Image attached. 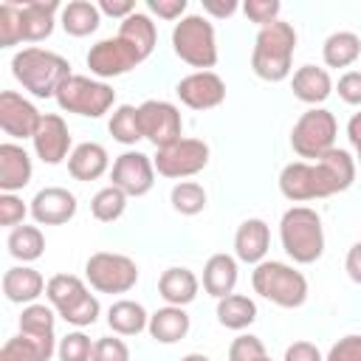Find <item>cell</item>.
<instances>
[{
	"label": "cell",
	"mask_w": 361,
	"mask_h": 361,
	"mask_svg": "<svg viewBox=\"0 0 361 361\" xmlns=\"http://www.w3.org/2000/svg\"><path fill=\"white\" fill-rule=\"evenodd\" d=\"M107 324H110V330L118 333V336H138L141 330H147L149 313L144 310L141 302L118 299V302H113L110 310H107Z\"/></svg>",
	"instance_id": "29"
},
{
	"label": "cell",
	"mask_w": 361,
	"mask_h": 361,
	"mask_svg": "<svg viewBox=\"0 0 361 361\" xmlns=\"http://www.w3.org/2000/svg\"><path fill=\"white\" fill-rule=\"evenodd\" d=\"M59 23H62L65 34H71V37H87V34H93L99 28L102 11L90 0H73V3H68L62 8V20Z\"/></svg>",
	"instance_id": "33"
},
{
	"label": "cell",
	"mask_w": 361,
	"mask_h": 361,
	"mask_svg": "<svg viewBox=\"0 0 361 361\" xmlns=\"http://www.w3.org/2000/svg\"><path fill=\"white\" fill-rule=\"evenodd\" d=\"M251 285L254 290L274 302L276 307H299L307 299V279L302 271H296L288 262H276V259H262L259 265H254L251 274Z\"/></svg>",
	"instance_id": "5"
},
{
	"label": "cell",
	"mask_w": 361,
	"mask_h": 361,
	"mask_svg": "<svg viewBox=\"0 0 361 361\" xmlns=\"http://www.w3.org/2000/svg\"><path fill=\"white\" fill-rule=\"evenodd\" d=\"M322 56L327 68H350L361 56V37L353 31H336L324 39Z\"/></svg>",
	"instance_id": "31"
},
{
	"label": "cell",
	"mask_w": 361,
	"mask_h": 361,
	"mask_svg": "<svg viewBox=\"0 0 361 361\" xmlns=\"http://www.w3.org/2000/svg\"><path fill=\"white\" fill-rule=\"evenodd\" d=\"M353 183H355V158L341 147H333L319 161H290L279 172V192L293 203L330 197L347 192Z\"/></svg>",
	"instance_id": "1"
},
{
	"label": "cell",
	"mask_w": 361,
	"mask_h": 361,
	"mask_svg": "<svg viewBox=\"0 0 361 361\" xmlns=\"http://www.w3.org/2000/svg\"><path fill=\"white\" fill-rule=\"evenodd\" d=\"M290 90L299 102L305 104H322L330 93H333V79L324 68H316V65H302L296 68L293 79H290Z\"/></svg>",
	"instance_id": "23"
},
{
	"label": "cell",
	"mask_w": 361,
	"mask_h": 361,
	"mask_svg": "<svg viewBox=\"0 0 361 361\" xmlns=\"http://www.w3.org/2000/svg\"><path fill=\"white\" fill-rule=\"evenodd\" d=\"M54 99L65 113H76V116H85V118H99L116 104V90L102 79L71 73L59 85Z\"/></svg>",
	"instance_id": "8"
},
{
	"label": "cell",
	"mask_w": 361,
	"mask_h": 361,
	"mask_svg": "<svg viewBox=\"0 0 361 361\" xmlns=\"http://www.w3.org/2000/svg\"><path fill=\"white\" fill-rule=\"evenodd\" d=\"M54 322H56L54 307L34 302V305H25L23 313H20V333L56 350V344H54Z\"/></svg>",
	"instance_id": "30"
},
{
	"label": "cell",
	"mask_w": 361,
	"mask_h": 361,
	"mask_svg": "<svg viewBox=\"0 0 361 361\" xmlns=\"http://www.w3.org/2000/svg\"><path fill=\"white\" fill-rule=\"evenodd\" d=\"M23 42V28H20V3H0V48H11Z\"/></svg>",
	"instance_id": "40"
},
{
	"label": "cell",
	"mask_w": 361,
	"mask_h": 361,
	"mask_svg": "<svg viewBox=\"0 0 361 361\" xmlns=\"http://www.w3.org/2000/svg\"><path fill=\"white\" fill-rule=\"evenodd\" d=\"M76 195L65 186H45L31 200V217L39 226H62L76 214Z\"/></svg>",
	"instance_id": "18"
},
{
	"label": "cell",
	"mask_w": 361,
	"mask_h": 361,
	"mask_svg": "<svg viewBox=\"0 0 361 361\" xmlns=\"http://www.w3.org/2000/svg\"><path fill=\"white\" fill-rule=\"evenodd\" d=\"M243 11L251 23H257L259 28L271 25L279 20V11H282V3L279 0H245L243 3Z\"/></svg>",
	"instance_id": "42"
},
{
	"label": "cell",
	"mask_w": 361,
	"mask_h": 361,
	"mask_svg": "<svg viewBox=\"0 0 361 361\" xmlns=\"http://www.w3.org/2000/svg\"><path fill=\"white\" fill-rule=\"evenodd\" d=\"M110 180L127 197H144L155 183V164L149 155H144L138 149H127L116 158V164L110 169Z\"/></svg>",
	"instance_id": "14"
},
{
	"label": "cell",
	"mask_w": 361,
	"mask_h": 361,
	"mask_svg": "<svg viewBox=\"0 0 361 361\" xmlns=\"http://www.w3.org/2000/svg\"><path fill=\"white\" fill-rule=\"evenodd\" d=\"M138 116H141V133L149 144H155V149H164V147L180 141L183 118H180V110L172 102L147 99L138 107Z\"/></svg>",
	"instance_id": "12"
},
{
	"label": "cell",
	"mask_w": 361,
	"mask_h": 361,
	"mask_svg": "<svg viewBox=\"0 0 361 361\" xmlns=\"http://www.w3.org/2000/svg\"><path fill=\"white\" fill-rule=\"evenodd\" d=\"M341 102L347 104H361V71H347L338 76V85H336Z\"/></svg>",
	"instance_id": "46"
},
{
	"label": "cell",
	"mask_w": 361,
	"mask_h": 361,
	"mask_svg": "<svg viewBox=\"0 0 361 361\" xmlns=\"http://www.w3.org/2000/svg\"><path fill=\"white\" fill-rule=\"evenodd\" d=\"M118 37L135 48V54L141 59H147L155 48V39H158V31H155V23L149 20V14L144 11H133L127 20H121L118 25Z\"/></svg>",
	"instance_id": "28"
},
{
	"label": "cell",
	"mask_w": 361,
	"mask_h": 361,
	"mask_svg": "<svg viewBox=\"0 0 361 361\" xmlns=\"http://www.w3.org/2000/svg\"><path fill=\"white\" fill-rule=\"evenodd\" d=\"M228 361H268V353H265V344L245 333V336H237L228 347Z\"/></svg>",
	"instance_id": "41"
},
{
	"label": "cell",
	"mask_w": 361,
	"mask_h": 361,
	"mask_svg": "<svg viewBox=\"0 0 361 361\" xmlns=\"http://www.w3.org/2000/svg\"><path fill=\"white\" fill-rule=\"evenodd\" d=\"M144 59L135 54L133 45H127L118 34L116 37H107V39H99L96 45H90L87 51V68L93 76L99 79H113V76H121L127 71H133L135 65H141Z\"/></svg>",
	"instance_id": "13"
},
{
	"label": "cell",
	"mask_w": 361,
	"mask_h": 361,
	"mask_svg": "<svg viewBox=\"0 0 361 361\" xmlns=\"http://www.w3.org/2000/svg\"><path fill=\"white\" fill-rule=\"evenodd\" d=\"M99 11L107 14V17H121V20H127V17L135 11V3H133V0H99Z\"/></svg>",
	"instance_id": "49"
},
{
	"label": "cell",
	"mask_w": 361,
	"mask_h": 361,
	"mask_svg": "<svg viewBox=\"0 0 361 361\" xmlns=\"http://www.w3.org/2000/svg\"><path fill=\"white\" fill-rule=\"evenodd\" d=\"M59 11L56 0H28L20 3V28L23 42H39L48 39L54 31V14Z\"/></svg>",
	"instance_id": "21"
},
{
	"label": "cell",
	"mask_w": 361,
	"mask_h": 361,
	"mask_svg": "<svg viewBox=\"0 0 361 361\" xmlns=\"http://www.w3.org/2000/svg\"><path fill=\"white\" fill-rule=\"evenodd\" d=\"M268 361H271V358H268Z\"/></svg>",
	"instance_id": "55"
},
{
	"label": "cell",
	"mask_w": 361,
	"mask_h": 361,
	"mask_svg": "<svg viewBox=\"0 0 361 361\" xmlns=\"http://www.w3.org/2000/svg\"><path fill=\"white\" fill-rule=\"evenodd\" d=\"M324 361H361V336L353 333V336L338 338L330 347V353H327Z\"/></svg>",
	"instance_id": "45"
},
{
	"label": "cell",
	"mask_w": 361,
	"mask_h": 361,
	"mask_svg": "<svg viewBox=\"0 0 361 361\" xmlns=\"http://www.w3.org/2000/svg\"><path fill=\"white\" fill-rule=\"evenodd\" d=\"M237 8H240L237 0H203V11L212 14V17H220V20L231 17Z\"/></svg>",
	"instance_id": "51"
},
{
	"label": "cell",
	"mask_w": 361,
	"mask_h": 361,
	"mask_svg": "<svg viewBox=\"0 0 361 361\" xmlns=\"http://www.w3.org/2000/svg\"><path fill=\"white\" fill-rule=\"evenodd\" d=\"M90 361H130V347L116 336H102L93 344V358Z\"/></svg>",
	"instance_id": "44"
},
{
	"label": "cell",
	"mask_w": 361,
	"mask_h": 361,
	"mask_svg": "<svg viewBox=\"0 0 361 361\" xmlns=\"http://www.w3.org/2000/svg\"><path fill=\"white\" fill-rule=\"evenodd\" d=\"M237 285V257L231 254H212L203 265V288L209 296L223 299L234 293Z\"/></svg>",
	"instance_id": "26"
},
{
	"label": "cell",
	"mask_w": 361,
	"mask_h": 361,
	"mask_svg": "<svg viewBox=\"0 0 361 361\" xmlns=\"http://www.w3.org/2000/svg\"><path fill=\"white\" fill-rule=\"evenodd\" d=\"M172 51L180 62L209 71L217 65V39L214 25L203 14H186L172 28Z\"/></svg>",
	"instance_id": "7"
},
{
	"label": "cell",
	"mask_w": 361,
	"mask_h": 361,
	"mask_svg": "<svg viewBox=\"0 0 361 361\" xmlns=\"http://www.w3.org/2000/svg\"><path fill=\"white\" fill-rule=\"evenodd\" d=\"M85 276L99 293H127L138 282V265L124 254L96 251L85 262Z\"/></svg>",
	"instance_id": "10"
},
{
	"label": "cell",
	"mask_w": 361,
	"mask_h": 361,
	"mask_svg": "<svg viewBox=\"0 0 361 361\" xmlns=\"http://www.w3.org/2000/svg\"><path fill=\"white\" fill-rule=\"evenodd\" d=\"M93 344L96 341H90V336H85L82 330H73V333L59 338L56 355H59V361H90L93 358Z\"/></svg>",
	"instance_id": "39"
},
{
	"label": "cell",
	"mask_w": 361,
	"mask_h": 361,
	"mask_svg": "<svg viewBox=\"0 0 361 361\" xmlns=\"http://www.w3.org/2000/svg\"><path fill=\"white\" fill-rule=\"evenodd\" d=\"M293 51H296L293 25L285 20H276L271 25L259 28V34L254 39V51H251V68L265 82H282L290 76Z\"/></svg>",
	"instance_id": "3"
},
{
	"label": "cell",
	"mask_w": 361,
	"mask_h": 361,
	"mask_svg": "<svg viewBox=\"0 0 361 361\" xmlns=\"http://www.w3.org/2000/svg\"><path fill=\"white\" fill-rule=\"evenodd\" d=\"M344 268H347V276H350L355 285H361V240L350 245L347 259H344Z\"/></svg>",
	"instance_id": "50"
},
{
	"label": "cell",
	"mask_w": 361,
	"mask_h": 361,
	"mask_svg": "<svg viewBox=\"0 0 361 361\" xmlns=\"http://www.w3.org/2000/svg\"><path fill=\"white\" fill-rule=\"evenodd\" d=\"M358 164H361V149H358Z\"/></svg>",
	"instance_id": "54"
},
{
	"label": "cell",
	"mask_w": 361,
	"mask_h": 361,
	"mask_svg": "<svg viewBox=\"0 0 361 361\" xmlns=\"http://www.w3.org/2000/svg\"><path fill=\"white\" fill-rule=\"evenodd\" d=\"M124 209H127V195L118 189V186H104V189H99L96 195H93V200H90V212H93V217L99 220V223H113V220H118L121 214H124Z\"/></svg>",
	"instance_id": "38"
},
{
	"label": "cell",
	"mask_w": 361,
	"mask_h": 361,
	"mask_svg": "<svg viewBox=\"0 0 361 361\" xmlns=\"http://www.w3.org/2000/svg\"><path fill=\"white\" fill-rule=\"evenodd\" d=\"M186 6H189L186 0H147V8L161 20H183Z\"/></svg>",
	"instance_id": "47"
},
{
	"label": "cell",
	"mask_w": 361,
	"mask_h": 361,
	"mask_svg": "<svg viewBox=\"0 0 361 361\" xmlns=\"http://www.w3.org/2000/svg\"><path fill=\"white\" fill-rule=\"evenodd\" d=\"M197 276L189 271V268H180V265H172L161 274L158 279V293L166 305H175V307H186L189 302H195L197 296Z\"/></svg>",
	"instance_id": "25"
},
{
	"label": "cell",
	"mask_w": 361,
	"mask_h": 361,
	"mask_svg": "<svg viewBox=\"0 0 361 361\" xmlns=\"http://www.w3.org/2000/svg\"><path fill=\"white\" fill-rule=\"evenodd\" d=\"M28 212L31 209H25L23 197H17L14 192H0V226L17 228V226H23Z\"/></svg>",
	"instance_id": "43"
},
{
	"label": "cell",
	"mask_w": 361,
	"mask_h": 361,
	"mask_svg": "<svg viewBox=\"0 0 361 361\" xmlns=\"http://www.w3.org/2000/svg\"><path fill=\"white\" fill-rule=\"evenodd\" d=\"M34 152L42 164H62L65 158H71V130L65 124L62 116L56 113H42V121L34 133Z\"/></svg>",
	"instance_id": "17"
},
{
	"label": "cell",
	"mask_w": 361,
	"mask_h": 361,
	"mask_svg": "<svg viewBox=\"0 0 361 361\" xmlns=\"http://www.w3.org/2000/svg\"><path fill=\"white\" fill-rule=\"evenodd\" d=\"M11 73L37 99H51L56 96L59 85L71 76V65L65 56L31 45L11 56Z\"/></svg>",
	"instance_id": "2"
},
{
	"label": "cell",
	"mask_w": 361,
	"mask_h": 361,
	"mask_svg": "<svg viewBox=\"0 0 361 361\" xmlns=\"http://www.w3.org/2000/svg\"><path fill=\"white\" fill-rule=\"evenodd\" d=\"M45 285L48 282L42 279V274L28 265H14L3 274V293L14 305H34L45 290Z\"/></svg>",
	"instance_id": "22"
},
{
	"label": "cell",
	"mask_w": 361,
	"mask_h": 361,
	"mask_svg": "<svg viewBox=\"0 0 361 361\" xmlns=\"http://www.w3.org/2000/svg\"><path fill=\"white\" fill-rule=\"evenodd\" d=\"M169 200H172V209L178 214L192 217V214H200L206 209V189L197 180H180L172 186Z\"/></svg>",
	"instance_id": "37"
},
{
	"label": "cell",
	"mask_w": 361,
	"mask_h": 361,
	"mask_svg": "<svg viewBox=\"0 0 361 361\" xmlns=\"http://www.w3.org/2000/svg\"><path fill=\"white\" fill-rule=\"evenodd\" d=\"M175 93L192 110H212L226 102V82L214 71H195L175 85Z\"/></svg>",
	"instance_id": "15"
},
{
	"label": "cell",
	"mask_w": 361,
	"mask_h": 361,
	"mask_svg": "<svg viewBox=\"0 0 361 361\" xmlns=\"http://www.w3.org/2000/svg\"><path fill=\"white\" fill-rule=\"evenodd\" d=\"M279 240L285 254L299 262L310 265L324 254V228L322 217L310 206H290L279 220Z\"/></svg>",
	"instance_id": "4"
},
{
	"label": "cell",
	"mask_w": 361,
	"mask_h": 361,
	"mask_svg": "<svg viewBox=\"0 0 361 361\" xmlns=\"http://www.w3.org/2000/svg\"><path fill=\"white\" fill-rule=\"evenodd\" d=\"M110 166V158H107V149L96 141H85V144H76L71 158H68V172L71 178L76 180H96L107 172Z\"/></svg>",
	"instance_id": "24"
},
{
	"label": "cell",
	"mask_w": 361,
	"mask_h": 361,
	"mask_svg": "<svg viewBox=\"0 0 361 361\" xmlns=\"http://www.w3.org/2000/svg\"><path fill=\"white\" fill-rule=\"evenodd\" d=\"M268 245H271V228H268L265 220L248 217V220L240 223V228L234 234V257L240 262L259 265L268 254Z\"/></svg>",
	"instance_id": "19"
},
{
	"label": "cell",
	"mask_w": 361,
	"mask_h": 361,
	"mask_svg": "<svg viewBox=\"0 0 361 361\" xmlns=\"http://www.w3.org/2000/svg\"><path fill=\"white\" fill-rule=\"evenodd\" d=\"M31 175H34L31 155L14 141H3L0 144V189L17 195L23 186H28Z\"/></svg>",
	"instance_id": "20"
},
{
	"label": "cell",
	"mask_w": 361,
	"mask_h": 361,
	"mask_svg": "<svg viewBox=\"0 0 361 361\" xmlns=\"http://www.w3.org/2000/svg\"><path fill=\"white\" fill-rule=\"evenodd\" d=\"M42 113L14 90L0 93V130L8 138H34Z\"/></svg>",
	"instance_id": "16"
},
{
	"label": "cell",
	"mask_w": 361,
	"mask_h": 361,
	"mask_svg": "<svg viewBox=\"0 0 361 361\" xmlns=\"http://www.w3.org/2000/svg\"><path fill=\"white\" fill-rule=\"evenodd\" d=\"M45 296L51 307L73 327H87L99 319V299L87 290V285L73 274H56L45 285Z\"/></svg>",
	"instance_id": "6"
},
{
	"label": "cell",
	"mask_w": 361,
	"mask_h": 361,
	"mask_svg": "<svg viewBox=\"0 0 361 361\" xmlns=\"http://www.w3.org/2000/svg\"><path fill=\"white\" fill-rule=\"evenodd\" d=\"M147 330L158 344H175L189 333V313L183 307H175V305L158 307L149 316Z\"/></svg>",
	"instance_id": "27"
},
{
	"label": "cell",
	"mask_w": 361,
	"mask_h": 361,
	"mask_svg": "<svg viewBox=\"0 0 361 361\" xmlns=\"http://www.w3.org/2000/svg\"><path fill=\"white\" fill-rule=\"evenodd\" d=\"M6 245H8V254H11L14 259H20V262H34V259H39L42 251H45V237H42V231H39L37 226H25V223H23V226L11 228Z\"/></svg>",
	"instance_id": "34"
},
{
	"label": "cell",
	"mask_w": 361,
	"mask_h": 361,
	"mask_svg": "<svg viewBox=\"0 0 361 361\" xmlns=\"http://www.w3.org/2000/svg\"><path fill=\"white\" fill-rule=\"evenodd\" d=\"M336 133H338L336 116L324 107H310L296 118L290 130V147L299 158L319 161L336 147Z\"/></svg>",
	"instance_id": "9"
},
{
	"label": "cell",
	"mask_w": 361,
	"mask_h": 361,
	"mask_svg": "<svg viewBox=\"0 0 361 361\" xmlns=\"http://www.w3.org/2000/svg\"><path fill=\"white\" fill-rule=\"evenodd\" d=\"M107 130H110V135H113L118 144L133 147L135 141H141L144 133H141V116H138V107H133V104H118V107L113 110V116H110Z\"/></svg>",
	"instance_id": "35"
},
{
	"label": "cell",
	"mask_w": 361,
	"mask_h": 361,
	"mask_svg": "<svg viewBox=\"0 0 361 361\" xmlns=\"http://www.w3.org/2000/svg\"><path fill=\"white\" fill-rule=\"evenodd\" d=\"M282 361H324L319 347L310 344V341H293L288 350H285V358Z\"/></svg>",
	"instance_id": "48"
},
{
	"label": "cell",
	"mask_w": 361,
	"mask_h": 361,
	"mask_svg": "<svg viewBox=\"0 0 361 361\" xmlns=\"http://www.w3.org/2000/svg\"><path fill=\"white\" fill-rule=\"evenodd\" d=\"M180 361H212L209 355H203V353H189V355H183Z\"/></svg>",
	"instance_id": "53"
},
{
	"label": "cell",
	"mask_w": 361,
	"mask_h": 361,
	"mask_svg": "<svg viewBox=\"0 0 361 361\" xmlns=\"http://www.w3.org/2000/svg\"><path fill=\"white\" fill-rule=\"evenodd\" d=\"M54 353H56L54 347L20 333V336H11L0 347V361H48Z\"/></svg>",
	"instance_id": "36"
},
{
	"label": "cell",
	"mask_w": 361,
	"mask_h": 361,
	"mask_svg": "<svg viewBox=\"0 0 361 361\" xmlns=\"http://www.w3.org/2000/svg\"><path fill=\"white\" fill-rule=\"evenodd\" d=\"M152 164H155V172L164 175V178H175V180L192 178L200 169H206V164H209V144L200 141V138H180V141L158 149Z\"/></svg>",
	"instance_id": "11"
},
{
	"label": "cell",
	"mask_w": 361,
	"mask_h": 361,
	"mask_svg": "<svg viewBox=\"0 0 361 361\" xmlns=\"http://www.w3.org/2000/svg\"><path fill=\"white\" fill-rule=\"evenodd\" d=\"M347 138H350V144L355 147V152L361 149V113H355L353 118H350V124H347Z\"/></svg>",
	"instance_id": "52"
},
{
	"label": "cell",
	"mask_w": 361,
	"mask_h": 361,
	"mask_svg": "<svg viewBox=\"0 0 361 361\" xmlns=\"http://www.w3.org/2000/svg\"><path fill=\"white\" fill-rule=\"evenodd\" d=\"M254 319H257L254 299H248L243 293H228V296L217 299V322L226 330H245L254 324Z\"/></svg>",
	"instance_id": "32"
}]
</instances>
